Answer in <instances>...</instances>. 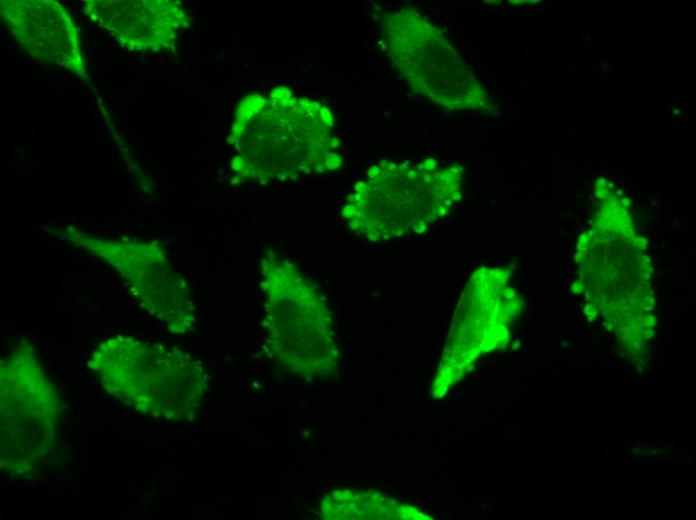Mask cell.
I'll list each match as a JSON object with an SVG mask.
<instances>
[{
  "label": "cell",
  "mask_w": 696,
  "mask_h": 520,
  "mask_svg": "<svg viewBox=\"0 0 696 520\" xmlns=\"http://www.w3.org/2000/svg\"><path fill=\"white\" fill-rule=\"evenodd\" d=\"M265 349L281 367L305 379L323 377L339 363L332 313L299 266L267 249L260 259Z\"/></svg>",
  "instance_id": "cell-2"
},
{
  "label": "cell",
  "mask_w": 696,
  "mask_h": 520,
  "mask_svg": "<svg viewBox=\"0 0 696 520\" xmlns=\"http://www.w3.org/2000/svg\"><path fill=\"white\" fill-rule=\"evenodd\" d=\"M319 514L327 520H432L416 507L363 489H338L326 494Z\"/></svg>",
  "instance_id": "cell-9"
},
{
  "label": "cell",
  "mask_w": 696,
  "mask_h": 520,
  "mask_svg": "<svg viewBox=\"0 0 696 520\" xmlns=\"http://www.w3.org/2000/svg\"><path fill=\"white\" fill-rule=\"evenodd\" d=\"M406 167L407 165L404 173ZM399 172L400 165L395 163L372 166L367 173L368 180L355 185L348 204L342 210L350 228L371 242L402 235L398 209ZM428 174L420 173L405 195H402L405 189L401 190L399 195V205L406 227L408 229L410 224L413 225L415 232H419L420 224L404 207L405 205L416 214L423 215L426 220L428 218L432 221L446 214L452 202L461 196L457 192L459 180L423 194L410 196V192L420 185Z\"/></svg>",
  "instance_id": "cell-6"
},
{
  "label": "cell",
  "mask_w": 696,
  "mask_h": 520,
  "mask_svg": "<svg viewBox=\"0 0 696 520\" xmlns=\"http://www.w3.org/2000/svg\"><path fill=\"white\" fill-rule=\"evenodd\" d=\"M1 17L18 43L39 61L77 71V28L67 11L50 0L2 1Z\"/></svg>",
  "instance_id": "cell-7"
},
{
  "label": "cell",
  "mask_w": 696,
  "mask_h": 520,
  "mask_svg": "<svg viewBox=\"0 0 696 520\" xmlns=\"http://www.w3.org/2000/svg\"><path fill=\"white\" fill-rule=\"evenodd\" d=\"M87 367L118 402L167 422L194 420L209 387L200 361L175 347L131 336L100 343Z\"/></svg>",
  "instance_id": "cell-1"
},
{
  "label": "cell",
  "mask_w": 696,
  "mask_h": 520,
  "mask_svg": "<svg viewBox=\"0 0 696 520\" xmlns=\"http://www.w3.org/2000/svg\"><path fill=\"white\" fill-rule=\"evenodd\" d=\"M388 17L390 57L416 92L449 109L482 103L477 80L440 30L410 8Z\"/></svg>",
  "instance_id": "cell-4"
},
{
  "label": "cell",
  "mask_w": 696,
  "mask_h": 520,
  "mask_svg": "<svg viewBox=\"0 0 696 520\" xmlns=\"http://www.w3.org/2000/svg\"><path fill=\"white\" fill-rule=\"evenodd\" d=\"M68 238L112 266L139 306L165 324L171 333L184 334L192 328L196 307L191 292L160 246L79 234H69Z\"/></svg>",
  "instance_id": "cell-5"
},
{
  "label": "cell",
  "mask_w": 696,
  "mask_h": 520,
  "mask_svg": "<svg viewBox=\"0 0 696 520\" xmlns=\"http://www.w3.org/2000/svg\"><path fill=\"white\" fill-rule=\"evenodd\" d=\"M91 19L130 49L146 51L166 48L172 43L184 13L166 1H89Z\"/></svg>",
  "instance_id": "cell-8"
},
{
  "label": "cell",
  "mask_w": 696,
  "mask_h": 520,
  "mask_svg": "<svg viewBox=\"0 0 696 520\" xmlns=\"http://www.w3.org/2000/svg\"><path fill=\"white\" fill-rule=\"evenodd\" d=\"M1 468L18 479L36 475L58 443L62 405L33 347L19 346L1 362Z\"/></svg>",
  "instance_id": "cell-3"
}]
</instances>
